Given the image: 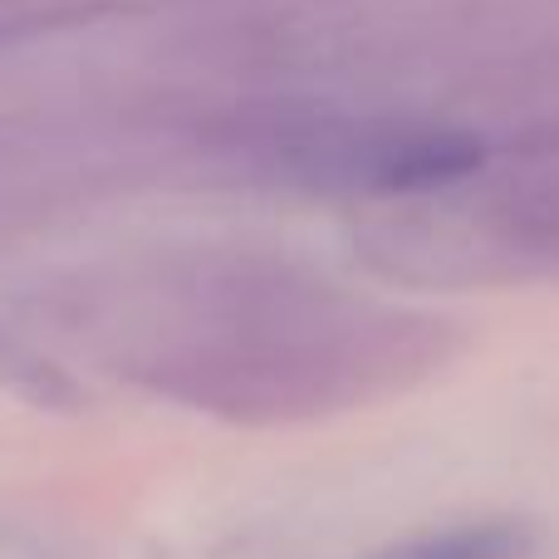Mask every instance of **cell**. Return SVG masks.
<instances>
[{
  "label": "cell",
  "mask_w": 559,
  "mask_h": 559,
  "mask_svg": "<svg viewBox=\"0 0 559 559\" xmlns=\"http://www.w3.org/2000/svg\"><path fill=\"white\" fill-rule=\"evenodd\" d=\"M531 535L515 525H456V531L417 535L373 559H525Z\"/></svg>",
  "instance_id": "6da1fadb"
},
{
  "label": "cell",
  "mask_w": 559,
  "mask_h": 559,
  "mask_svg": "<svg viewBox=\"0 0 559 559\" xmlns=\"http://www.w3.org/2000/svg\"><path fill=\"white\" fill-rule=\"evenodd\" d=\"M476 163H481V143H472V138H427V143L397 147V157L383 167V182L388 187H432V182L466 177Z\"/></svg>",
  "instance_id": "7a4b0ae2"
}]
</instances>
